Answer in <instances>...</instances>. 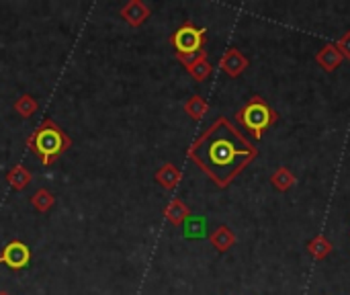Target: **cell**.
Wrapping results in <instances>:
<instances>
[{
  "label": "cell",
  "instance_id": "cell-8",
  "mask_svg": "<svg viewBox=\"0 0 350 295\" xmlns=\"http://www.w3.org/2000/svg\"><path fill=\"white\" fill-rule=\"evenodd\" d=\"M31 203H33V207H35L37 211L45 214V211H49V207L53 205V195H51L47 189H39V191L35 193V197L31 199Z\"/></svg>",
  "mask_w": 350,
  "mask_h": 295
},
{
  "label": "cell",
  "instance_id": "cell-3",
  "mask_svg": "<svg viewBox=\"0 0 350 295\" xmlns=\"http://www.w3.org/2000/svg\"><path fill=\"white\" fill-rule=\"evenodd\" d=\"M238 121L252 131V136L256 140L262 138V131L271 125L273 121V111L271 107L262 101V99H252L240 113H238Z\"/></svg>",
  "mask_w": 350,
  "mask_h": 295
},
{
  "label": "cell",
  "instance_id": "cell-10",
  "mask_svg": "<svg viewBox=\"0 0 350 295\" xmlns=\"http://www.w3.org/2000/svg\"><path fill=\"white\" fill-rule=\"evenodd\" d=\"M158 181L164 185V187H174L176 185V181H178V172L174 170V166H164L160 172H158Z\"/></svg>",
  "mask_w": 350,
  "mask_h": 295
},
{
  "label": "cell",
  "instance_id": "cell-1",
  "mask_svg": "<svg viewBox=\"0 0 350 295\" xmlns=\"http://www.w3.org/2000/svg\"><path fill=\"white\" fill-rule=\"evenodd\" d=\"M256 154V148L226 117H219L189 150V158L217 187H228Z\"/></svg>",
  "mask_w": 350,
  "mask_h": 295
},
{
  "label": "cell",
  "instance_id": "cell-6",
  "mask_svg": "<svg viewBox=\"0 0 350 295\" xmlns=\"http://www.w3.org/2000/svg\"><path fill=\"white\" fill-rule=\"evenodd\" d=\"M121 16H123L129 25L137 27V25H142V23L150 16V8H146V4L139 2V0H131V2H127V4L121 8Z\"/></svg>",
  "mask_w": 350,
  "mask_h": 295
},
{
  "label": "cell",
  "instance_id": "cell-4",
  "mask_svg": "<svg viewBox=\"0 0 350 295\" xmlns=\"http://www.w3.org/2000/svg\"><path fill=\"white\" fill-rule=\"evenodd\" d=\"M203 33L205 29H197L191 23H187L185 27H180L174 37L172 43L178 51V55H191V53H199L201 45H203Z\"/></svg>",
  "mask_w": 350,
  "mask_h": 295
},
{
  "label": "cell",
  "instance_id": "cell-11",
  "mask_svg": "<svg viewBox=\"0 0 350 295\" xmlns=\"http://www.w3.org/2000/svg\"><path fill=\"white\" fill-rule=\"evenodd\" d=\"M205 232H203V220H191L187 226H185V236L187 238H201Z\"/></svg>",
  "mask_w": 350,
  "mask_h": 295
},
{
  "label": "cell",
  "instance_id": "cell-13",
  "mask_svg": "<svg viewBox=\"0 0 350 295\" xmlns=\"http://www.w3.org/2000/svg\"><path fill=\"white\" fill-rule=\"evenodd\" d=\"M191 70H193V74H195V76H199V78H201V76H205V74H207V70H209V68H207V64H205V62H201V64H193V68H191Z\"/></svg>",
  "mask_w": 350,
  "mask_h": 295
},
{
  "label": "cell",
  "instance_id": "cell-12",
  "mask_svg": "<svg viewBox=\"0 0 350 295\" xmlns=\"http://www.w3.org/2000/svg\"><path fill=\"white\" fill-rule=\"evenodd\" d=\"M185 214H187V211H185V207H183V205H180L178 201H174V203H172V205L168 207V211H166V216H168V218H170V220H172L174 224H178V222H180V220L185 218Z\"/></svg>",
  "mask_w": 350,
  "mask_h": 295
},
{
  "label": "cell",
  "instance_id": "cell-7",
  "mask_svg": "<svg viewBox=\"0 0 350 295\" xmlns=\"http://www.w3.org/2000/svg\"><path fill=\"white\" fill-rule=\"evenodd\" d=\"M8 181H10V185L14 187V189H25L27 185H29V181H31V175L25 170V166H14L10 172H8Z\"/></svg>",
  "mask_w": 350,
  "mask_h": 295
},
{
  "label": "cell",
  "instance_id": "cell-9",
  "mask_svg": "<svg viewBox=\"0 0 350 295\" xmlns=\"http://www.w3.org/2000/svg\"><path fill=\"white\" fill-rule=\"evenodd\" d=\"M14 111H16L21 117H31V115L37 111V103H35V99H33V97L23 94V97L14 103Z\"/></svg>",
  "mask_w": 350,
  "mask_h": 295
},
{
  "label": "cell",
  "instance_id": "cell-2",
  "mask_svg": "<svg viewBox=\"0 0 350 295\" xmlns=\"http://www.w3.org/2000/svg\"><path fill=\"white\" fill-rule=\"evenodd\" d=\"M29 146H33V150L41 156V162L45 166L51 164V160L62 154L68 146L70 140L62 133V129L53 123V121H45L31 138H29Z\"/></svg>",
  "mask_w": 350,
  "mask_h": 295
},
{
  "label": "cell",
  "instance_id": "cell-5",
  "mask_svg": "<svg viewBox=\"0 0 350 295\" xmlns=\"http://www.w3.org/2000/svg\"><path fill=\"white\" fill-rule=\"evenodd\" d=\"M31 253L27 248V244L23 242H10L4 246V253L0 255V265H8L10 269H23L29 265Z\"/></svg>",
  "mask_w": 350,
  "mask_h": 295
},
{
  "label": "cell",
  "instance_id": "cell-14",
  "mask_svg": "<svg viewBox=\"0 0 350 295\" xmlns=\"http://www.w3.org/2000/svg\"><path fill=\"white\" fill-rule=\"evenodd\" d=\"M0 295H8V294H6V292H0Z\"/></svg>",
  "mask_w": 350,
  "mask_h": 295
}]
</instances>
